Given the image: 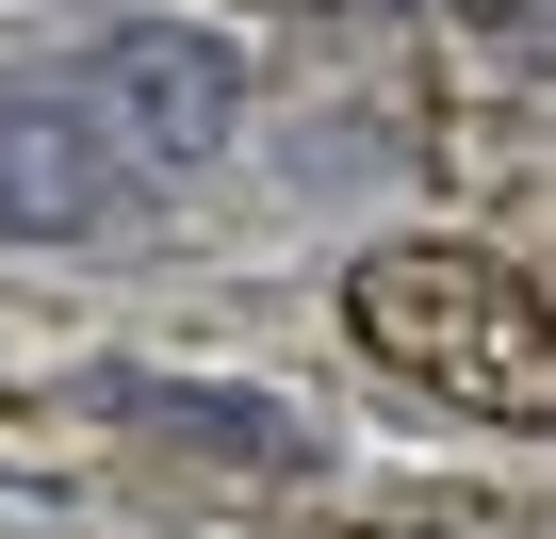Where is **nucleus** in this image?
<instances>
[{
	"mask_svg": "<svg viewBox=\"0 0 556 539\" xmlns=\"http://www.w3.org/2000/svg\"><path fill=\"white\" fill-rule=\"evenodd\" d=\"M344 328H361L426 409L556 425V295L523 279V261H491V245H361Z\"/></svg>",
	"mask_w": 556,
	"mask_h": 539,
	"instance_id": "1",
	"label": "nucleus"
},
{
	"mask_svg": "<svg viewBox=\"0 0 556 539\" xmlns=\"http://www.w3.org/2000/svg\"><path fill=\"white\" fill-rule=\"evenodd\" d=\"M83 99H99V131L131 147V180H197V164H229V131H245V50L197 34V17H115V34L83 50Z\"/></svg>",
	"mask_w": 556,
	"mask_h": 539,
	"instance_id": "2",
	"label": "nucleus"
},
{
	"mask_svg": "<svg viewBox=\"0 0 556 539\" xmlns=\"http://www.w3.org/2000/svg\"><path fill=\"white\" fill-rule=\"evenodd\" d=\"M148 180H131V147L99 131V99H83V66H0V245H83V229H115Z\"/></svg>",
	"mask_w": 556,
	"mask_h": 539,
	"instance_id": "3",
	"label": "nucleus"
}]
</instances>
